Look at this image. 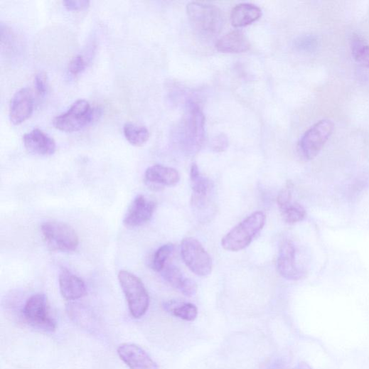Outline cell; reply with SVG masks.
<instances>
[{"mask_svg": "<svg viewBox=\"0 0 369 369\" xmlns=\"http://www.w3.org/2000/svg\"><path fill=\"white\" fill-rule=\"evenodd\" d=\"M250 43L240 31H233L222 37L216 43V48L226 54H239L250 48Z\"/></svg>", "mask_w": 369, "mask_h": 369, "instance_id": "cell-18", "label": "cell"}, {"mask_svg": "<svg viewBox=\"0 0 369 369\" xmlns=\"http://www.w3.org/2000/svg\"><path fill=\"white\" fill-rule=\"evenodd\" d=\"M180 180L178 171L161 165L149 167L144 174L146 184L154 191H160L166 186H175Z\"/></svg>", "mask_w": 369, "mask_h": 369, "instance_id": "cell-15", "label": "cell"}, {"mask_svg": "<svg viewBox=\"0 0 369 369\" xmlns=\"http://www.w3.org/2000/svg\"><path fill=\"white\" fill-rule=\"evenodd\" d=\"M34 98L32 90L24 87L13 97L10 105V120L14 125H20L33 114Z\"/></svg>", "mask_w": 369, "mask_h": 369, "instance_id": "cell-13", "label": "cell"}, {"mask_svg": "<svg viewBox=\"0 0 369 369\" xmlns=\"http://www.w3.org/2000/svg\"><path fill=\"white\" fill-rule=\"evenodd\" d=\"M197 290L196 283L191 279L186 278L180 292L186 296L191 297L196 295Z\"/></svg>", "mask_w": 369, "mask_h": 369, "instance_id": "cell-31", "label": "cell"}, {"mask_svg": "<svg viewBox=\"0 0 369 369\" xmlns=\"http://www.w3.org/2000/svg\"><path fill=\"white\" fill-rule=\"evenodd\" d=\"M161 273L169 284L180 291L186 277L178 268L173 265H166Z\"/></svg>", "mask_w": 369, "mask_h": 369, "instance_id": "cell-24", "label": "cell"}, {"mask_svg": "<svg viewBox=\"0 0 369 369\" xmlns=\"http://www.w3.org/2000/svg\"><path fill=\"white\" fill-rule=\"evenodd\" d=\"M117 353L129 369H159V366L140 346L134 343H123Z\"/></svg>", "mask_w": 369, "mask_h": 369, "instance_id": "cell-14", "label": "cell"}, {"mask_svg": "<svg viewBox=\"0 0 369 369\" xmlns=\"http://www.w3.org/2000/svg\"><path fill=\"white\" fill-rule=\"evenodd\" d=\"M60 293L68 301H75L85 296L87 288L85 282L67 269H63L59 277Z\"/></svg>", "mask_w": 369, "mask_h": 369, "instance_id": "cell-17", "label": "cell"}, {"mask_svg": "<svg viewBox=\"0 0 369 369\" xmlns=\"http://www.w3.org/2000/svg\"><path fill=\"white\" fill-rule=\"evenodd\" d=\"M118 278L132 317L135 319L142 318L149 306V294L143 282L125 270L119 272Z\"/></svg>", "mask_w": 369, "mask_h": 369, "instance_id": "cell-5", "label": "cell"}, {"mask_svg": "<svg viewBox=\"0 0 369 369\" xmlns=\"http://www.w3.org/2000/svg\"><path fill=\"white\" fill-rule=\"evenodd\" d=\"M86 65L87 63L84 58L81 55H77L70 63L69 72L74 76L78 75L85 70Z\"/></svg>", "mask_w": 369, "mask_h": 369, "instance_id": "cell-27", "label": "cell"}, {"mask_svg": "<svg viewBox=\"0 0 369 369\" xmlns=\"http://www.w3.org/2000/svg\"><path fill=\"white\" fill-rule=\"evenodd\" d=\"M124 134L127 141L135 146L144 145L149 138V130L145 127L132 123L125 124Z\"/></svg>", "mask_w": 369, "mask_h": 369, "instance_id": "cell-21", "label": "cell"}, {"mask_svg": "<svg viewBox=\"0 0 369 369\" xmlns=\"http://www.w3.org/2000/svg\"><path fill=\"white\" fill-rule=\"evenodd\" d=\"M100 116V109L92 108L85 100H78L73 104L68 112L55 118L53 125L60 131L73 133L89 126Z\"/></svg>", "mask_w": 369, "mask_h": 369, "instance_id": "cell-4", "label": "cell"}, {"mask_svg": "<svg viewBox=\"0 0 369 369\" xmlns=\"http://www.w3.org/2000/svg\"><path fill=\"white\" fill-rule=\"evenodd\" d=\"M65 7L68 11H82L89 8L90 2L87 0H68L64 3Z\"/></svg>", "mask_w": 369, "mask_h": 369, "instance_id": "cell-28", "label": "cell"}, {"mask_svg": "<svg viewBox=\"0 0 369 369\" xmlns=\"http://www.w3.org/2000/svg\"><path fill=\"white\" fill-rule=\"evenodd\" d=\"M23 314L26 323L38 331L53 333L57 328L55 321L49 314L47 298L44 294L31 296L24 305Z\"/></svg>", "mask_w": 369, "mask_h": 369, "instance_id": "cell-8", "label": "cell"}, {"mask_svg": "<svg viewBox=\"0 0 369 369\" xmlns=\"http://www.w3.org/2000/svg\"><path fill=\"white\" fill-rule=\"evenodd\" d=\"M35 86L41 95H44L48 89L47 75L44 73H39L35 77Z\"/></svg>", "mask_w": 369, "mask_h": 369, "instance_id": "cell-30", "label": "cell"}, {"mask_svg": "<svg viewBox=\"0 0 369 369\" xmlns=\"http://www.w3.org/2000/svg\"><path fill=\"white\" fill-rule=\"evenodd\" d=\"M296 247L292 242L287 240L282 244L277 268L279 275L289 281H299L305 275L296 264Z\"/></svg>", "mask_w": 369, "mask_h": 369, "instance_id": "cell-11", "label": "cell"}, {"mask_svg": "<svg viewBox=\"0 0 369 369\" xmlns=\"http://www.w3.org/2000/svg\"><path fill=\"white\" fill-rule=\"evenodd\" d=\"M205 117L198 104L191 100L186 105L184 117L179 126V142L188 154L197 153L205 139Z\"/></svg>", "mask_w": 369, "mask_h": 369, "instance_id": "cell-1", "label": "cell"}, {"mask_svg": "<svg viewBox=\"0 0 369 369\" xmlns=\"http://www.w3.org/2000/svg\"><path fill=\"white\" fill-rule=\"evenodd\" d=\"M228 139L224 134H220L216 136L212 142V147L217 152H223L225 151L228 147Z\"/></svg>", "mask_w": 369, "mask_h": 369, "instance_id": "cell-29", "label": "cell"}, {"mask_svg": "<svg viewBox=\"0 0 369 369\" xmlns=\"http://www.w3.org/2000/svg\"><path fill=\"white\" fill-rule=\"evenodd\" d=\"M267 216L256 212L235 227L222 240L223 247L231 252H238L248 247L264 228Z\"/></svg>", "mask_w": 369, "mask_h": 369, "instance_id": "cell-3", "label": "cell"}, {"mask_svg": "<svg viewBox=\"0 0 369 369\" xmlns=\"http://www.w3.org/2000/svg\"><path fill=\"white\" fill-rule=\"evenodd\" d=\"M354 59L362 65L369 68V46L360 41H355L352 46Z\"/></svg>", "mask_w": 369, "mask_h": 369, "instance_id": "cell-25", "label": "cell"}, {"mask_svg": "<svg viewBox=\"0 0 369 369\" xmlns=\"http://www.w3.org/2000/svg\"><path fill=\"white\" fill-rule=\"evenodd\" d=\"M293 183L292 181H287L285 186L280 191L277 198V203L280 210H284L293 203Z\"/></svg>", "mask_w": 369, "mask_h": 369, "instance_id": "cell-26", "label": "cell"}, {"mask_svg": "<svg viewBox=\"0 0 369 369\" xmlns=\"http://www.w3.org/2000/svg\"><path fill=\"white\" fill-rule=\"evenodd\" d=\"M262 16L261 10L249 4H242L233 9L230 20L235 28L247 26L260 19Z\"/></svg>", "mask_w": 369, "mask_h": 369, "instance_id": "cell-19", "label": "cell"}, {"mask_svg": "<svg viewBox=\"0 0 369 369\" xmlns=\"http://www.w3.org/2000/svg\"><path fill=\"white\" fill-rule=\"evenodd\" d=\"M284 222L289 225H294L302 222L306 217L305 208L299 203L293 202L281 210Z\"/></svg>", "mask_w": 369, "mask_h": 369, "instance_id": "cell-22", "label": "cell"}, {"mask_svg": "<svg viewBox=\"0 0 369 369\" xmlns=\"http://www.w3.org/2000/svg\"><path fill=\"white\" fill-rule=\"evenodd\" d=\"M186 11L193 28L201 37L213 38L222 31L225 17L223 11L217 6L191 3L187 6Z\"/></svg>", "mask_w": 369, "mask_h": 369, "instance_id": "cell-2", "label": "cell"}, {"mask_svg": "<svg viewBox=\"0 0 369 369\" xmlns=\"http://www.w3.org/2000/svg\"><path fill=\"white\" fill-rule=\"evenodd\" d=\"M190 178L193 191L191 205L197 212H203L210 204V195L213 190V184L199 171L196 164L191 168Z\"/></svg>", "mask_w": 369, "mask_h": 369, "instance_id": "cell-12", "label": "cell"}, {"mask_svg": "<svg viewBox=\"0 0 369 369\" xmlns=\"http://www.w3.org/2000/svg\"><path fill=\"white\" fill-rule=\"evenodd\" d=\"M333 129V123L328 119L321 120L311 127L298 144L299 152L303 159L311 161L317 156L332 135Z\"/></svg>", "mask_w": 369, "mask_h": 369, "instance_id": "cell-7", "label": "cell"}, {"mask_svg": "<svg viewBox=\"0 0 369 369\" xmlns=\"http://www.w3.org/2000/svg\"><path fill=\"white\" fill-rule=\"evenodd\" d=\"M181 252L186 267L198 277H207L213 272L212 257L200 242L195 238L186 237L181 242Z\"/></svg>", "mask_w": 369, "mask_h": 369, "instance_id": "cell-9", "label": "cell"}, {"mask_svg": "<svg viewBox=\"0 0 369 369\" xmlns=\"http://www.w3.org/2000/svg\"><path fill=\"white\" fill-rule=\"evenodd\" d=\"M23 143L29 153L38 156H50L57 149L55 140L38 129L25 134Z\"/></svg>", "mask_w": 369, "mask_h": 369, "instance_id": "cell-16", "label": "cell"}, {"mask_svg": "<svg viewBox=\"0 0 369 369\" xmlns=\"http://www.w3.org/2000/svg\"><path fill=\"white\" fill-rule=\"evenodd\" d=\"M156 203L143 195H138L129 207L124 218L127 228L141 227L149 222L154 213Z\"/></svg>", "mask_w": 369, "mask_h": 369, "instance_id": "cell-10", "label": "cell"}, {"mask_svg": "<svg viewBox=\"0 0 369 369\" xmlns=\"http://www.w3.org/2000/svg\"><path fill=\"white\" fill-rule=\"evenodd\" d=\"M43 239L48 247L55 251L72 252L79 246V237L69 225L50 221L41 226Z\"/></svg>", "mask_w": 369, "mask_h": 369, "instance_id": "cell-6", "label": "cell"}, {"mask_svg": "<svg viewBox=\"0 0 369 369\" xmlns=\"http://www.w3.org/2000/svg\"><path fill=\"white\" fill-rule=\"evenodd\" d=\"M174 250V245L169 243L158 249L154 255L151 268L158 273H161L166 266V262Z\"/></svg>", "mask_w": 369, "mask_h": 369, "instance_id": "cell-23", "label": "cell"}, {"mask_svg": "<svg viewBox=\"0 0 369 369\" xmlns=\"http://www.w3.org/2000/svg\"><path fill=\"white\" fill-rule=\"evenodd\" d=\"M293 369H314V368L306 362H300Z\"/></svg>", "mask_w": 369, "mask_h": 369, "instance_id": "cell-32", "label": "cell"}, {"mask_svg": "<svg viewBox=\"0 0 369 369\" xmlns=\"http://www.w3.org/2000/svg\"><path fill=\"white\" fill-rule=\"evenodd\" d=\"M166 311L183 321L192 322L198 316L197 307L191 303L171 301L164 304Z\"/></svg>", "mask_w": 369, "mask_h": 369, "instance_id": "cell-20", "label": "cell"}]
</instances>
